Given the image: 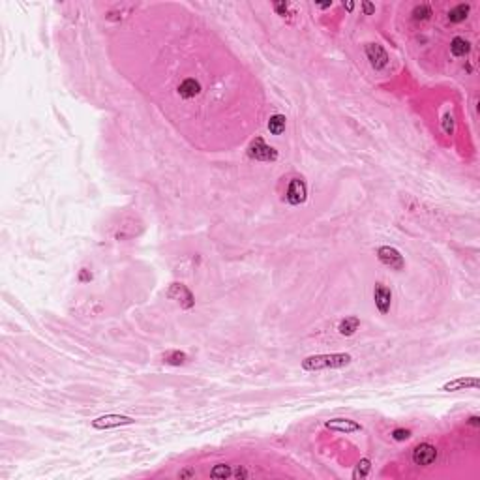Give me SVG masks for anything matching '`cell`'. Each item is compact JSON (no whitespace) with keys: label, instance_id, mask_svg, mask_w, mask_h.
I'll use <instances>...</instances> for the list:
<instances>
[{"label":"cell","instance_id":"6da1fadb","mask_svg":"<svg viewBox=\"0 0 480 480\" xmlns=\"http://www.w3.org/2000/svg\"><path fill=\"white\" fill-rule=\"evenodd\" d=\"M351 364V355L347 353H330V355L306 356L302 360V369L306 371H321V369L345 368Z\"/></svg>","mask_w":480,"mask_h":480},{"label":"cell","instance_id":"7a4b0ae2","mask_svg":"<svg viewBox=\"0 0 480 480\" xmlns=\"http://www.w3.org/2000/svg\"><path fill=\"white\" fill-rule=\"evenodd\" d=\"M248 156L251 159H257V162H276L278 159V150L272 148L264 143L261 137L253 139L248 146Z\"/></svg>","mask_w":480,"mask_h":480},{"label":"cell","instance_id":"3957f363","mask_svg":"<svg viewBox=\"0 0 480 480\" xmlns=\"http://www.w3.org/2000/svg\"><path fill=\"white\" fill-rule=\"evenodd\" d=\"M437 456H439V452H437V448L434 447V445H430V443H420L418 447H414L413 450V463L418 467H428L432 465V463H435V460H437Z\"/></svg>","mask_w":480,"mask_h":480},{"label":"cell","instance_id":"277c9868","mask_svg":"<svg viewBox=\"0 0 480 480\" xmlns=\"http://www.w3.org/2000/svg\"><path fill=\"white\" fill-rule=\"evenodd\" d=\"M377 259H379L385 266H388V269H392V270H401L405 266V261H403L401 253L396 250V248H392V246H381V248L377 250Z\"/></svg>","mask_w":480,"mask_h":480},{"label":"cell","instance_id":"5b68a950","mask_svg":"<svg viewBox=\"0 0 480 480\" xmlns=\"http://www.w3.org/2000/svg\"><path fill=\"white\" fill-rule=\"evenodd\" d=\"M167 296H169L171 300L180 304V308H184V309L193 308V304H195L191 291L188 289L186 285H182V283H173L171 287L167 289Z\"/></svg>","mask_w":480,"mask_h":480},{"label":"cell","instance_id":"8992f818","mask_svg":"<svg viewBox=\"0 0 480 480\" xmlns=\"http://www.w3.org/2000/svg\"><path fill=\"white\" fill-rule=\"evenodd\" d=\"M132 416L126 414H105V416H98L96 420H92L94 430H109V428H119V426H128L133 424Z\"/></svg>","mask_w":480,"mask_h":480},{"label":"cell","instance_id":"52a82bcc","mask_svg":"<svg viewBox=\"0 0 480 480\" xmlns=\"http://www.w3.org/2000/svg\"><path fill=\"white\" fill-rule=\"evenodd\" d=\"M306 195H308V188H306V182L302 178H293L289 182V188H287V193H285V199L289 201V204L296 206V204H302L306 201Z\"/></svg>","mask_w":480,"mask_h":480},{"label":"cell","instance_id":"ba28073f","mask_svg":"<svg viewBox=\"0 0 480 480\" xmlns=\"http://www.w3.org/2000/svg\"><path fill=\"white\" fill-rule=\"evenodd\" d=\"M366 57H368L369 64H371L375 70H383V68H387L388 53L383 49L381 45H377V43H368V45H366Z\"/></svg>","mask_w":480,"mask_h":480},{"label":"cell","instance_id":"9c48e42d","mask_svg":"<svg viewBox=\"0 0 480 480\" xmlns=\"http://www.w3.org/2000/svg\"><path fill=\"white\" fill-rule=\"evenodd\" d=\"M374 298H375V306L381 313H388L390 311V304H392V291L388 289L387 285L377 283L374 289Z\"/></svg>","mask_w":480,"mask_h":480},{"label":"cell","instance_id":"30bf717a","mask_svg":"<svg viewBox=\"0 0 480 480\" xmlns=\"http://www.w3.org/2000/svg\"><path fill=\"white\" fill-rule=\"evenodd\" d=\"M325 426L334 432H342V434H355V432H362V426L358 422L351 420V418H332Z\"/></svg>","mask_w":480,"mask_h":480},{"label":"cell","instance_id":"8fae6325","mask_svg":"<svg viewBox=\"0 0 480 480\" xmlns=\"http://www.w3.org/2000/svg\"><path fill=\"white\" fill-rule=\"evenodd\" d=\"M480 381L476 377H460V379H454L443 385L441 390L445 392H456V390H467V388H478Z\"/></svg>","mask_w":480,"mask_h":480},{"label":"cell","instance_id":"7c38bea8","mask_svg":"<svg viewBox=\"0 0 480 480\" xmlns=\"http://www.w3.org/2000/svg\"><path fill=\"white\" fill-rule=\"evenodd\" d=\"M199 92H201V85H199L195 79H186L180 83V86H178V94H180L184 99L195 98Z\"/></svg>","mask_w":480,"mask_h":480},{"label":"cell","instance_id":"4fadbf2b","mask_svg":"<svg viewBox=\"0 0 480 480\" xmlns=\"http://www.w3.org/2000/svg\"><path fill=\"white\" fill-rule=\"evenodd\" d=\"M469 51H471V43H469L465 38L456 36V38L450 41V53H452L454 57H465V55H469Z\"/></svg>","mask_w":480,"mask_h":480},{"label":"cell","instance_id":"5bb4252c","mask_svg":"<svg viewBox=\"0 0 480 480\" xmlns=\"http://www.w3.org/2000/svg\"><path fill=\"white\" fill-rule=\"evenodd\" d=\"M358 327H360V319L358 317H345V319L340 321L338 330H340L342 336H353L358 330Z\"/></svg>","mask_w":480,"mask_h":480},{"label":"cell","instance_id":"9a60e30c","mask_svg":"<svg viewBox=\"0 0 480 480\" xmlns=\"http://www.w3.org/2000/svg\"><path fill=\"white\" fill-rule=\"evenodd\" d=\"M469 10H471L469 4H458V6L452 8V10L448 12V21H450V23H461V21H465L467 15H469Z\"/></svg>","mask_w":480,"mask_h":480},{"label":"cell","instance_id":"2e32d148","mask_svg":"<svg viewBox=\"0 0 480 480\" xmlns=\"http://www.w3.org/2000/svg\"><path fill=\"white\" fill-rule=\"evenodd\" d=\"M186 360H188V356L182 351H169L164 355V362L169 366H182V364H186Z\"/></svg>","mask_w":480,"mask_h":480},{"label":"cell","instance_id":"e0dca14e","mask_svg":"<svg viewBox=\"0 0 480 480\" xmlns=\"http://www.w3.org/2000/svg\"><path fill=\"white\" fill-rule=\"evenodd\" d=\"M269 132L272 135H280L285 132V117L283 115H274L269 120Z\"/></svg>","mask_w":480,"mask_h":480},{"label":"cell","instance_id":"ac0fdd59","mask_svg":"<svg viewBox=\"0 0 480 480\" xmlns=\"http://www.w3.org/2000/svg\"><path fill=\"white\" fill-rule=\"evenodd\" d=\"M369 471H371V463H369V460H360L358 463H356V467H355V471H353V478L355 480H362V478H366L369 474Z\"/></svg>","mask_w":480,"mask_h":480},{"label":"cell","instance_id":"d6986e66","mask_svg":"<svg viewBox=\"0 0 480 480\" xmlns=\"http://www.w3.org/2000/svg\"><path fill=\"white\" fill-rule=\"evenodd\" d=\"M210 476L212 478H229V476H233V471H231L229 465H225V463H218V465H214V469L210 471Z\"/></svg>","mask_w":480,"mask_h":480},{"label":"cell","instance_id":"ffe728a7","mask_svg":"<svg viewBox=\"0 0 480 480\" xmlns=\"http://www.w3.org/2000/svg\"><path fill=\"white\" fill-rule=\"evenodd\" d=\"M432 17V8L428 4H420L413 10V19L414 21H428Z\"/></svg>","mask_w":480,"mask_h":480},{"label":"cell","instance_id":"44dd1931","mask_svg":"<svg viewBox=\"0 0 480 480\" xmlns=\"http://www.w3.org/2000/svg\"><path fill=\"white\" fill-rule=\"evenodd\" d=\"M411 437V432L409 430H403V428H396L394 432H392V439L396 441H405Z\"/></svg>","mask_w":480,"mask_h":480},{"label":"cell","instance_id":"7402d4cb","mask_svg":"<svg viewBox=\"0 0 480 480\" xmlns=\"http://www.w3.org/2000/svg\"><path fill=\"white\" fill-rule=\"evenodd\" d=\"M289 8H291L289 2H274V10H276V14L282 15V17H285V15H287Z\"/></svg>","mask_w":480,"mask_h":480},{"label":"cell","instance_id":"603a6c76","mask_svg":"<svg viewBox=\"0 0 480 480\" xmlns=\"http://www.w3.org/2000/svg\"><path fill=\"white\" fill-rule=\"evenodd\" d=\"M445 132H447V133L454 132V119L450 117V115H447V117H445Z\"/></svg>","mask_w":480,"mask_h":480},{"label":"cell","instance_id":"cb8c5ba5","mask_svg":"<svg viewBox=\"0 0 480 480\" xmlns=\"http://www.w3.org/2000/svg\"><path fill=\"white\" fill-rule=\"evenodd\" d=\"M195 476V471L193 469H182L180 473H178V478H193Z\"/></svg>","mask_w":480,"mask_h":480},{"label":"cell","instance_id":"d4e9b609","mask_svg":"<svg viewBox=\"0 0 480 480\" xmlns=\"http://www.w3.org/2000/svg\"><path fill=\"white\" fill-rule=\"evenodd\" d=\"M233 476H235V478H248L250 474H248V471H246V469L238 467L237 471H233Z\"/></svg>","mask_w":480,"mask_h":480},{"label":"cell","instance_id":"484cf974","mask_svg":"<svg viewBox=\"0 0 480 480\" xmlns=\"http://www.w3.org/2000/svg\"><path fill=\"white\" fill-rule=\"evenodd\" d=\"M362 10H364V14L366 15L375 14V6L374 4H369V2H362Z\"/></svg>","mask_w":480,"mask_h":480},{"label":"cell","instance_id":"4316f807","mask_svg":"<svg viewBox=\"0 0 480 480\" xmlns=\"http://www.w3.org/2000/svg\"><path fill=\"white\" fill-rule=\"evenodd\" d=\"M469 424H471V426H478L480 418H478V416H471V418H469Z\"/></svg>","mask_w":480,"mask_h":480},{"label":"cell","instance_id":"83f0119b","mask_svg":"<svg viewBox=\"0 0 480 480\" xmlns=\"http://www.w3.org/2000/svg\"><path fill=\"white\" fill-rule=\"evenodd\" d=\"M90 278H92V274H86L85 270L81 272V282H86V280H90Z\"/></svg>","mask_w":480,"mask_h":480},{"label":"cell","instance_id":"f1b7e54d","mask_svg":"<svg viewBox=\"0 0 480 480\" xmlns=\"http://www.w3.org/2000/svg\"><path fill=\"white\" fill-rule=\"evenodd\" d=\"M343 6L347 8L349 12H351V10H353V8H355V4H353V2H347V4H343Z\"/></svg>","mask_w":480,"mask_h":480}]
</instances>
